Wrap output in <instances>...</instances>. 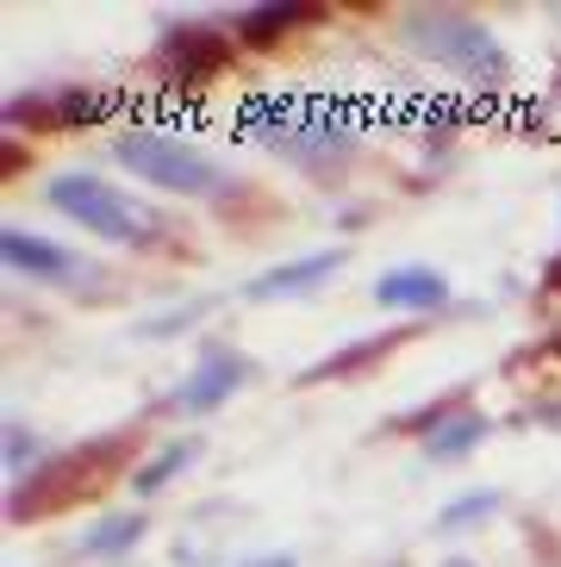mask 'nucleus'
Returning <instances> with one entry per match:
<instances>
[{
  "instance_id": "nucleus-2",
  "label": "nucleus",
  "mask_w": 561,
  "mask_h": 567,
  "mask_svg": "<svg viewBox=\"0 0 561 567\" xmlns=\"http://www.w3.org/2000/svg\"><path fill=\"white\" fill-rule=\"evenodd\" d=\"M249 137L268 144L280 163L306 168V175L337 168L349 151H356V125L325 101H268V106H256V113H249Z\"/></svg>"
},
{
  "instance_id": "nucleus-9",
  "label": "nucleus",
  "mask_w": 561,
  "mask_h": 567,
  "mask_svg": "<svg viewBox=\"0 0 561 567\" xmlns=\"http://www.w3.org/2000/svg\"><path fill=\"white\" fill-rule=\"evenodd\" d=\"M349 262V250H313V256H294V262L268 268L256 281H244V300L268 306V300H299V293H318V287Z\"/></svg>"
},
{
  "instance_id": "nucleus-3",
  "label": "nucleus",
  "mask_w": 561,
  "mask_h": 567,
  "mask_svg": "<svg viewBox=\"0 0 561 567\" xmlns=\"http://www.w3.org/2000/svg\"><path fill=\"white\" fill-rule=\"evenodd\" d=\"M113 156L132 175H144L150 187H163V194H187V200H225L232 194V168L206 156L200 144L175 132H156V125H137V132H119L113 137Z\"/></svg>"
},
{
  "instance_id": "nucleus-8",
  "label": "nucleus",
  "mask_w": 561,
  "mask_h": 567,
  "mask_svg": "<svg viewBox=\"0 0 561 567\" xmlns=\"http://www.w3.org/2000/svg\"><path fill=\"white\" fill-rule=\"evenodd\" d=\"M0 256H7V268H13V275H32V281H50V287H75V293H88V287H94V275H100V268L82 262L75 250L44 244V237L19 231V225H7V231H0Z\"/></svg>"
},
{
  "instance_id": "nucleus-20",
  "label": "nucleus",
  "mask_w": 561,
  "mask_h": 567,
  "mask_svg": "<svg viewBox=\"0 0 561 567\" xmlns=\"http://www.w3.org/2000/svg\"><path fill=\"white\" fill-rule=\"evenodd\" d=\"M244 567H299L294 555H263V561H244Z\"/></svg>"
},
{
  "instance_id": "nucleus-13",
  "label": "nucleus",
  "mask_w": 561,
  "mask_h": 567,
  "mask_svg": "<svg viewBox=\"0 0 561 567\" xmlns=\"http://www.w3.org/2000/svg\"><path fill=\"white\" fill-rule=\"evenodd\" d=\"M406 331H412V324H406ZM406 331H380V337H368V343H349V350L325 355V362H318V368H306L299 381H306V386H318V381H337V374H349V368H375L380 355L394 350V343H399V337H406Z\"/></svg>"
},
{
  "instance_id": "nucleus-15",
  "label": "nucleus",
  "mask_w": 561,
  "mask_h": 567,
  "mask_svg": "<svg viewBox=\"0 0 561 567\" xmlns=\"http://www.w3.org/2000/svg\"><path fill=\"white\" fill-rule=\"evenodd\" d=\"M306 19H318L313 7H249V13H237V38H249V44H275L287 25H306Z\"/></svg>"
},
{
  "instance_id": "nucleus-1",
  "label": "nucleus",
  "mask_w": 561,
  "mask_h": 567,
  "mask_svg": "<svg viewBox=\"0 0 561 567\" xmlns=\"http://www.w3.org/2000/svg\"><path fill=\"white\" fill-rule=\"evenodd\" d=\"M399 51L425 56V63L449 69L475 87H506L512 82V51L493 38V25H480L475 13H456V7H406L394 25Z\"/></svg>"
},
{
  "instance_id": "nucleus-16",
  "label": "nucleus",
  "mask_w": 561,
  "mask_h": 567,
  "mask_svg": "<svg viewBox=\"0 0 561 567\" xmlns=\"http://www.w3.org/2000/svg\"><path fill=\"white\" fill-rule=\"evenodd\" d=\"M137 536H144V512H119V517H106L100 530H88L82 549H88V555H125Z\"/></svg>"
},
{
  "instance_id": "nucleus-10",
  "label": "nucleus",
  "mask_w": 561,
  "mask_h": 567,
  "mask_svg": "<svg viewBox=\"0 0 561 567\" xmlns=\"http://www.w3.org/2000/svg\"><path fill=\"white\" fill-rule=\"evenodd\" d=\"M225 38L206 32V25H169L163 32V69L169 82H206V75H218L225 69Z\"/></svg>"
},
{
  "instance_id": "nucleus-17",
  "label": "nucleus",
  "mask_w": 561,
  "mask_h": 567,
  "mask_svg": "<svg viewBox=\"0 0 561 567\" xmlns=\"http://www.w3.org/2000/svg\"><path fill=\"white\" fill-rule=\"evenodd\" d=\"M38 455H44V436L32 431V424H7V474H13V486H26L38 474Z\"/></svg>"
},
{
  "instance_id": "nucleus-18",
  "label": "nucleus",
  "mask_w": 561,
  "mask_h": 567,
  "mask_svg": "<svg viewBox=\"0 0 561 567\" xmlns=\"http://www.w3.org/2000/svg\"><path fill=\"white\" fill-rule=\"evenodd\" d=\"M493 512H499V493L493 486H480V493L449 499L443 512H437V524H443V530H468V524H480V517H493Z\"/></svg>"
},
{
  "instance_id": "nucleus-6",
  "label": "nucleus",
  "mask_w": 561,
  "mask_h": 567,
  "mask_svg": "<svg viewBox=\"0 0 561 567\" xmlns=\"http://www.w3.org/2000/svg\"><path fill=\"white\" fill-rule=\"evenodd\" d=\"M119 113V94H100V87H32L7 106V125L19 132H82L94 118Z\"/></svg>"
},
{
  "instance_id": "nucleus-4",
  "label": "nucleus",
  "mask_w": 561,
  "mask_h": 567,
  "mask_svg": "<svg viewBox=\"0 0 561 567\" xmlns=\"http://www.w3.org/2000/svg\"><path fill=\"white\" fill-rule=\"evenodd\" d=\"M132 443H137V431H125V436H94V443H75V450L50 455L32 481L13 486V517H19V524H32V517H44V512L82 505L100 481H113V467L132 455Z\"/></svg>"
},
{
  "instance_id": "nucleus-21",
  "label": "nucleus",
  "mask_w": 561,
  "mask_h": 567,
  "mask_svg": "<svg viewBox=\"0 0 561 567\" xmlns=\"http://www.w3.org/2000/svg\"><path fill=\"white\" fill-rule=\"evenodd\" d=\"M443 567H475V561H443Z\"/></svg>"
},
{
  "instance_id": "nucleus-19",
  "label": "nucleus",
  "mask_w": 561,
  "mask_h": 567,
  "mask_svg": "<svg viewBox=\"0 0 561 567\" xmlns=\"http://www.w3.org/2000/svg\"><path fill=\"white\" fill-rule=\"evenodd\" d=\"M530 417H537L543 431H561V400H543V405H530Z\"/></svg>"
},
{
  "instance_id": "nucleus-11",
  "label": "nucleus",
  "mask_w": 561,
  "mask_h": 567,
  "mask_svg": "<svg viewBox=\"0 0 561 567\" xmlns=\"http://www.w3.org/2000/svg\"><path fill=\"white\" fill-rule=\"evenodd\" d=\"M375 300L387 306V312H443L449 306V275H437V268L412 262V268H387L375 281Z\"/></svg>"
},
{
  "instance_id": "nucleus-7",
  "label": "nucleus",
  "mask_w": 561,
  "mask_h": 567,
  "mask_svg": "<svg viewBox=\"0 0 561 567\" xmlns=\"http://www.w3.org/2000/svg\"><path fill=\"white\" fill-rule=\"evenodd\" d=\"M249 374H256V362H249L244 350H225V343H213V350L194 362V374H187L175 393H169V412H187V417L218 412V405L232 400L237 386H249Z\"/></svg>"
},
{
  "instance_id": "nucleus-12",
  "label": "nucleus",
  "mask_w": 561,
  "mask_h": 567,
  "mask_svg": "<svg viewBox=\"0 0 561 567\" xmlns=\"http://www.w3.org/2000/svg\"><path fill=\"white\" fill-rule=\"evenodd\" d=\"M487 431H493V424L480 412H449L443 424L425 436V455L430 462H462V455H475L480 443H487Z\"/></svg>"
},
{
  "instance_id": "nucleus-5",
  "label": "nucleus",
  "mask_w": 561,
  "mask_h": 567,
  "mask_svg": "<svg viewBox=\"0 0 561 567\" xmlns=\"http://www.w3.org/2000/svg\"><path fill=\"white\" fill-rule=\"evenodd\" d=\"M44 200L57 206L63 218H75L82 231L106 237V244H150L163 231V218L137 206L125 187H113L106 175H88V168H69V175H50L44 182Z\"/></svg>"
},
{
  "instance_id": "nucleus-14",
  "label": "nucleus",
  "mask_w": 561,
  "mask_h": 567,
  "mask_svg": "<svg viewBox=\"0 0 561 567\" xmlns=\"http://www.w3.org/2000/svg\"><path fill=\"white\" fill-rule=\"evenodd\" d=\"M194 455H200V436H175V443H163V450L150 455V462H137L132 486H137V493H163V486L175 481V474H182Z\"/></svg>"
}]
</instances>
